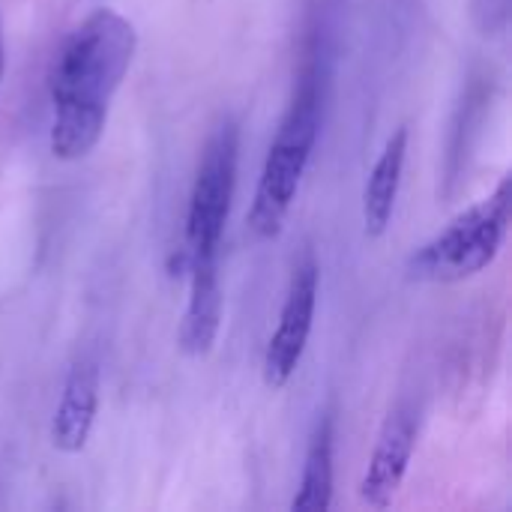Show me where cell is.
I'll list each match as a JSON object with an SVG mask.
<instances>
[{
    "mask_svg": "<svg viewBox=\"0 0 512 512\" xmlns=\"http://www.w3.org/2000/svg\"><path fill=\"white\" fill-rule=\"evenodd\" d=\"M138 48L129 18L114 9L90 12L60 45L51 66V153L63 162L84 159L102 138L111 99Z\"/></svg>",
    "mask_w": 512,
    "mask_h": 512,
    "instance_id": "6da1fadb",
    "label": "cell"
},
{
    "mask_svg": "<svg viewBox=\"0 0 512 512\" xmlns=\"http://www.w3.org/2000/svg\"><path fill=\"white\" fill-rule=\"evenodd\" d=\"M321 87V66L318 60H309L300 72L288 111L279 120L276 138L267 150L255 198L246 216V225L258 240L279 237L294 207V198L300 192L303 174L309 168L321 132Z\"/></svg>",
    "mask_w": 512,
    "mask_h": 512,
    "instance_id": "7a4b0ae2",
    "label": "cell"
},
{
    "mask_svg": "<svg viewBox=\"0 0 512 512\" xmlns=\"http://www.w3.org/2000/svg\"><path fill=\"white\" fill-rule=\"evenodd\" d=\"M512 219V177L480 204L459 213L441 234L408 258V279L450 285L483 273L501 252Z\"/></svg>",
    "mask_w": 512,
    "mask_h": 512,
    "instance_id": "3957f363",
    "label": "cell"
},
{
    "mask_svg": "<svg viewBox=\"0 0 512 512\" xmlns=\"http://www.w3.org/2000/svg\"><path fill=\"white\" fill-rule=\"evenodd\" d=\"M237 159H240V129L234 120H222L201 153L195 183L189 192L186 210V234H183V258H219L222 234L231 213V198L237 186Z\"/></svg>",
    "mask_w": 512,
    "mask_h": 512,
    "instance_id": "277c9868",
    "label": "cell"
},
{
    "mask_svg": "<svg viewBox=\"0 0 512 512\" xmlns=\"http://www.w3.org/2000/svg\"><path fill=\"white\" fill-rule=\"evenodd\" d=\"M318 279L321 273L312 255H306L291 273L279 324L264 351V381L273 390H282L294 378L306 354L312 324H315V309H318Z\"/></svg>",
    "mask_w": 512,
    "mask_h": 512,
    "instance_id": "5b68a950",
    "label": "cell"
},
{
    "mask_svg": "<svg viewBox=\"0 0 512 512\" xmlns=\"http://www.w3.org/2000/svg\"><path fill=\"white\" fill-rule=\"evenodd\" d=\"M417 447V411L399 405L381 426L375 450L369 456L366 474L360 480V498L372 510H387L408 474L411 456Z\"/></svg>",
    "mask_w": 512,
    "mask_h": 512,
    "instance_id": "8992f818",
    "label": "cell"
},
{
    "mask_svg": "<svg viewBox=\"0 0 512 512\" xmlns=\"http://www.w3.org/2000/svg\"><path fill=\"white\" fill-rule=\"evenodd\" d=\"M99 411V369L90 357H78L63 381L51 420V444L60 453H81L90 441Z\"/></svg>",
    "mask_w": 512,
    "mask_h": 512,
    "instance_id": "52a82bcc",
    "label": "cell"
},
{
    "mask_svg": "<svg viewBox=\"0 0 512 512\" xmlns=\"http://www.w3.org/2000/svg\"><path fill=\"white\" fill-rule=\"evenodd\" d=\"M189 303L180 324V348L189 357L210 354L222 324V279L219 258L189 261Z\"/></svg>",
    "mask_w": 512,
    "mask_h": 512,
    "instance_id": "ba28073f",
    "label": "cell"
},
{
    "mask_svg": "<svg viewBox=\"0 0 512 512\" xmlns=\"http://www.w3.org/2000/svg\"><path fill=\"white\" fill-rule=\"evenodd\" d=\"M405 156H408V126H399L387 138L381 156L375 159V165L369 171L366 189H363V222H366L369 237H381L393 222L402 171H405Z\"/></svg>",
    "mask_w": 512,
    "mask_h": 512,
    "instance_id": "9c48e42d",
    "label": "cell"
},
{
    "mask_svg": "<svg viewBox=\"0 0 512 512\" xmlns=\"http://www.w3.org/2000/svg\"><path fill=\"white\" fill-rule=\"evenodd\" d=\"M333 504V420L321 417L309 438L300 489L291 501L294 512H324Z\"/></svg>",
    "mask_w": 512,
    "mask_h": 512,
    "instance_id": "30bf717a",
    "label": "cell"
},
{
    "mask_svg": "<svg viewBox=\"0 0 512 512\" xmlns=\"http://www.w3.org/2000/svg\"><path fill=\"white\" fill-rule=\"evenodd\" d=\"M510 3L512 0H471L474 24L483 36H504L510 27Z\"/></svg>",
    "mask_w": 512,
    "mask_h": 512,
    "instance_id": "8fae6325",
    "label": "cell"
},
{
    "mask_svg": "<svg viewBox=\"0 0 512 512\" xmlns=\"http://www.w3.org/2000/svg\"><path fill=\"white\" fill-rule=\"evenodd\" d=\"M0 75H3V39H0Z\"/></svg>",
    "mask_w": 512,
    "mask_h": 512,
    "instance_id": "7c38bea8",
    "label": "cell"
}]
</instances>
